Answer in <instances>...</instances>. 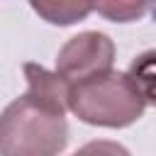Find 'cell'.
<instances>
[{
  "label": "cell",
  "instance_id": "cell-2",
  "mask_svg": "<svg viewBox=\"0 0 156 156\" xmlns=\"http://www.w3.org/2000/svg\"><path fill=\"white\" fill-rule=\"evenodd\" d=\"M68 110L85 124L122 129L144 115V102L134 93L127 73L107 71L68 88Z\"/></svg>",
  "mask_w": 156,
  "mask_h": 156
},
{
  "label": "cell",
  "instance_id": "cell-1",
  "mask_svg": "<svg viewBox=\"0 0 156 156\" xmlns=\"http://www.w3.org/2000/svg\"><path fill=\"white\" fill-rule=\"evenodd\" d=\"M66 141V115L27 95H20L0 112V156H58Z\"/></svg>",
  "mask_w": 156,
  "mask_h": 156
},
{
  "label": "cell",
  "instance_id": "cell-7",
  "mask_svg": "<svg viewBox=\"0 0 156 156\" xmlns=\"http://www.w3.org/2000/svg\"><path fill=\"white\" fill-rule=\"evenodd\" d=\"M149 5H134V2H105V5H93V12L105 15L112 22H132L139 20L149 12Z\"/></svg>",
  "mask_w": 156,
  "mask_h": 156
},
{
  "label": "cell",
  "instance_id": "cell-8",
  "mask_svg": "<svg viewBox=\"0 0 156 156\" xmlns=\"http://www.w3.org/2000/svg\"><path fill=\"white\" fill-rule=\"evenodd\" d=\"M73 156H132V154L117 141L98 139V141H88L85 146H80Z\"/></svg>",
  "mask_w": 156,
  "mask_h": 156
},
{
  "label": "cell",
  "instance_id": "cell-6",
  "mask_svg": "<svg viewBox=\"0 0 156 156\" xmlns=\"http://www.w3.org/2000/svg\"><path fill=\"white\" fill-rule=\"evenodd\" d=\"M32 10L41 15L51 24H73L85 20L93 12V5H76V2H34Z\"/></svg>",
  "mask_w": 156,
  "mask_h": 156
},
{
  "label": "cell",
  "instance_id": "cell-3",
  "mask_svg": "<svg viewBox=\"0 0 156 156\" xmlns=\"http://www.w3.org/2000/svg\"><path fill=\"white\" fill-rule=\"evenodd\" d=\"M115 63V41L102 32H80L71 37L58 56H56V73L68 83H80L93 76L112 71Z\"/></svg>",
  "mask_w": 156,
  "mask_h": 156
},
{
  "label": "cell",
  "instance_id": "cell-5",
  "mask_svg": "<svg viewBox=\"0 0 156 156\" xmlns=\"http://www.w3.org/2000/svg\"><path fill=\"white\" fill-rule=\"evenodd\" d=\"M124 73L144 107H156V49H146L136 58H132Z\"/></svg>",
  "mask_w": 156,
  "mask_h": 156
},
{
  "label": "cell",
  "instance_id": "cell-4",
  "mask_svg": "<svg viewBox=\"0 0 156 156\" xmlns=\"http://www.w3.org/2000/svg\"><path fill=\"white\" fill-rule=\"evenodd\" d=\"M24 71V78H27V98H32L34 102L58 112V115H66L68 112V83L56 73V71H49L34 61H27L22 66Z\"/></svg>",
  "mask_w": 156,
  "mask_h": 156
}]
</instances>
